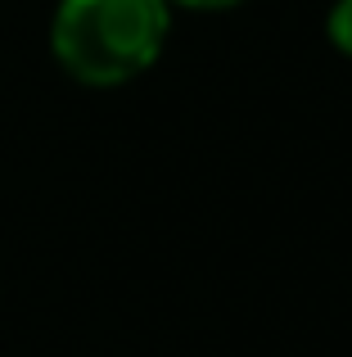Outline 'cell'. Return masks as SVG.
<instances>
[{"label":"cell","mask_w":352,"mask_h":357,"mask_svg":"<svg viewBox=\"0 0 352 357\" xmlns=\"http://www.w3.org/2000/svg\"><path fill=\"white\" fill-rule=\"evenodd\" d=\"M168 32V0H59L50 23V50L72 82L113 91L159 63Z\"/></svg>","instance_id":"obj_1"},{"label":"cell","mask_w":352,"mask_h":357,"mask_svg":"<svg viewBox=\"0 0 352 357\" xmlns=\"http://www.w3.org/2000/svg\"><path fill=\"white\" fill-rule=\"evenodd\" d=\"M326 41L335 45L344 59H352V0H335L326 14Z\"/></svg>","instance_id":"obj_2"},{"label":"cell","mask_w":352,"mask_h":357,"mask_svg":"<svg viewBox=\"0 0 352 357\" xmlns=\"http://www.w3.org/2000/svg\"><path fill=\"white\" fill-rule=\"evenodd\" d=\"M172 9H190V14H226V9H239L244 0H168Z\"/></svg>","instance_id":"obj_3"}]
</instances>
